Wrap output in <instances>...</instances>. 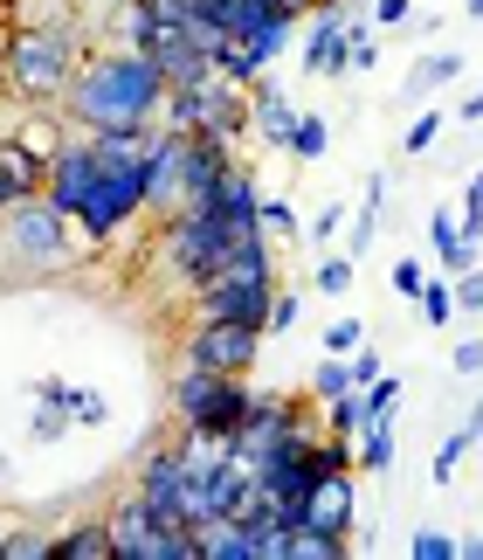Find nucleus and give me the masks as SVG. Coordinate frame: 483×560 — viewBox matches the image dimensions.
I'll return each instance as SVG.
<instances>
[{
    "label": "nucleus",
    "mask_w": 483,
    "mask_h": 560,
    "mask_svg": "<svg viewBox=\"0 0 483 560\" xmlns=\"http://www.w3.org/2000/svg\"><path fill=\"white\" fill-rule=\"evenodd\" d=\"M160 104H166L160 62L131 42H104L76 62L56 112L70 118V132H139V125H160Z\"/></svg>",
    "instance_id": "obj_1"
},
{
    "label": "nucleus",
    "mask_w": 483,
    "mask_h": 560,
    "mask_svg": "<svg viewBox=\"0 0 483 560\" xmlns=\"http://www.w3.org/2000/svg\"><path fill=\"white\" fill-rule=\"evenodd\" d=\"M83 62V35L76 21H35V28H14L8 49H0V77L21 104H62Z\"/></svg>",
    "instance_id": "obj_2"
},
{
    "label": "nucleus",
    "mask_w": 483,
    "mask_h": 560,
    "mask_svg": "<svg viewBox=\"0 0 483 560\" xmlns=\"http://www.w3.org/2000/svg\"><path fill=\"white\" fill-rule=\"evenodd\" d=\"M173 422H187V429H201V436L214 443H228L241 422H249V408H256V387L249 374H214V368H193V360H180V374H173Z\"/></svg>",
    "instance_id": "obj_3"
},
{
    "label": "nucleus",
    "mask_w": 483,
    "mask_h": 560,
    "mask_svg": "<svg viewBox=\"0 0 483 560\" xmlns=\"http://www.w3.org/2000/svg\"><path fill=\"white\" fill-rule=\"evenodd\" d=\"M241 243V235L222 222V214H208L201 201H187V208H173L160 214V270L173 277V284H208L214 270L228 264V249Z\"/></svg>",
    "instance_id": "obj_4"
},
{
    "label": "nucleus",
    "mask_w": 483,
    "mask_h": 560,
    "mask_svg": "<svg viewBox=\"0 0 483 560\" xmlns=\"http://www.w3.org/2000/svg\"><path fill=\"white\" fill-rule=\"evenodd\" d=\"M0 235H8V256L28 270H62L76 256V229L70 214H62L49 194H28V201H14L0 214Z\"/></svg>",
    "instance_id": "obj_5"
},
{
    "label": "nucleus",
    "mask_w": 483,
    "mask_h": 560,
    "mask_svg": "<svg viewBox=\"0 0 483 560\" xmlns=\"http://www.w3.org/2000/svg\"><path fill=\"white\" fill-rule=\"evenodd\" d=\"M104 526H111V560H193V526L160 520L139 491H125L104 512Z\"/></svg>",
    "instance_id": "obj_6"
},
{
    "label": "nucleus",
    "mask_w": 483,
    "mask_h": 560,
    "mask_svg": "<svg viewBox=\"0 0 483 560\" xmlns=\"http://www.w3.org/2000/svg\"><path fill=\"white\" fill-rule=\"evenodd\" d=\"M262 326H241V318H193L187 339H180V360L193 368H214V374H256L262 360Z\"/></svg>",
    "instance_id": "obj_7"
},
{
    "label": "nucleus",
    "mask_w": 483,
    "mask_h": 560,
    "mask_svg": "<svg viewBox=\"0 0 483 560\" xmlns=\"http://www.w3.org/2000/svg\"><path fill=\"white\" fill-rule=\"evenodd\" d=\"M276 298V277H208L193 284V318H241V326H262Z\"/></svg>",
    "instance_id": "obj_8"
},
{
    "label": "nucleus",
    "mask_w": 483,
    "mask_h": 560,
    "mask_svg": "<svg viewBox=\"0 0 483 560\" xmlns=\"http://www.w3.org/2000/svg\"><path fill=\"white\" fill-rule=\"evenodd\" d=\"M297 526L353 540V533H360V470H332V478H318L311 499H304V512H297Z\"/></svg>",
    "instance_id": "obj_9"
},
{
    "label": "nucleus",
    "mask_w": 483,
    "mask_h": 560,
    "mask_svg": "<svg viewBox=\"0 0 483 560\" xmlns=\"http://www.w3.org/2000/svg\"><path fill=\"white\" fill-rule=\"evenodd\" d=\"M201 208L222 214L235 235H256V229H262V180H256V166H249V160H228V174L201 194Z\"/></svg>",
    "instance_id": "obj_10"
},
{
    "label": "nucleus",
    "mask_w": 483,
    "mask_h": 560,
    "mask_svg": "<svg viewBox=\"0 0 483 560\" xmlns=\"http://www.w3.org/2000/svg\"><path fill=\"white\" fill-rule=\"evenodd\" d=\"M304 77H345V8H318L311 28H297Z\"/></svg>",
    "instance_id": "obj_11"
},
{
    "label": "nucleus",
    "mask_w": 483,
    "mask_h": 560,
    "mask_svg": "<svg viewBox=\"0 0 483 560\" xmlns=\"http://www.w3.org/2000/svg\"><path fill=\"white\" fill-rule=\"evenodd\" d=\"M228 160H241V145L214 139V132H187V145H180V208L201 201V194L228 174Z\"/></svg>",
    "instance_id": "obj_12"
},
{
    "label": "nucleus",
    "mask_w": 483,
    "mask_h": 560,
    "mask_svg": "<svg viewBox=\"0 0 483 560\" xmlns=\"http://www.w3.org/2000/svg\"><path fill=\"white\" fill-rule=\"evenodd\" d=\"M42 180H49V160L28 153L14 132L0 139V214H8L14 201H28V194H42Z\"/></svg>",
    "instance_id": "obj_13"
},
{
    "label": "nucleus",
    "mask_w": 483,
    "mask_h": 560,
    "mask_svg": "<svg viewBox=\"0 0 483 560\" xmlns=\"http://www.w3.org/2000/svg\"><path fill=\"white\" fill-rule=\"evenodd\" d=\"M249 125H256V132H262V145H276V153H283V145H291V125H297V104H291V97H283V91H276V83H270V70H262V77L249 83Z\"/></svg>",
    "instance_id": "obj_14"
},
{
    "label": "nucleus",
    "mask_w": 483,
    "mask_h": 560,
    "mask_svg": "<svg viewBox=\"0 0 483 560\" xmlns=\"http://www.w3.org/2000/svg\"><path fill=\"white\" fill-rule=\"evenodd\" d=\"M456 77H463V56L456 49H422L408 62V77H401V104H428L435 91H449Z\"/></svg>",
    "instance_id": "obj_15"
},
{
    "label": "nucleus",
    "mask_w": 483,
    "mask_h": 560,
    "mask_svg": "<svg viewBox=\"0 0 483 560\" xmlns=\"http://www.w3.org/2000/svg\"><path fill=\"white\" fill-rule=\"evenodd\" d=\"M297 28H304L297 14H270V21H256L249 35H235V49L249 56V70L262 77V70H270V62H276L283 49H297Z\"/></svg>",
    "instance_id": "obj_16"
},
{
    "label": "nucleus",
    "mask_w": 483,
    "mask_h": 560,
    "mask_svg": "<svg viewBox=\"0 0 483 560\" xmlns=\"http://www.w3.org/2000/svg\"><path fill=\"white\" fill-rule=\"evenodd\" d=\"M35 401H49V408H62V416H70V422H104V416H111V401H104L97 395V387H76V381H35Z\"/></svg>",
    "instance_id": "obj_17"
},
{
    "label": "nucleus",
    "mask_w": 483,
    "mask_h": 560,
    "mask_svg": "<svg viewBox=\"0 0 483 560\" xmlns=\"http://www.w3.org/2000/svg\"><path fill=\"white\" fill-rule=\"evenodd\" d=\"M49 560H111V526L104 520H76L49 533Z\"/></svg>",
    "instance_id": "obj_18"
},
{
    "label": "nucleus",
    "mask_w": 483,
    "mask_h": 560,
    "mask_svg": "<svg viewBox=\"0 0 483 560\" xmlns=\"http://www.w3.org/2000/svg\"><path fill=\"white\" fill-rule=\"evenodd\" d=\"M193 560H256L241 520H201L193 526Z\"/></svg>",
    "instance_id": "obj_19"
},
{
    "label": "nucleus",
    "mask_w": 483,
    "mask_h": 560,
    "mask_svg": "<svg viewBox=\"0 0 483 560\" xmlns=\"http://www.w3.org/2000/svg\"><path fill=\"white\" fill-rule=\"evenodd\" d=\"M353 464H360V478H387L393 470V416H373L353 436Z\"/></svg>",
    "instance_id": "obj_20"
},
{
    "label": "nucleus",
    "mask_w": 483,
    "mask_h": 560,
    "mask_svg": "<svg viewBox=\"0 0 483 560\" xmlns=\"http://www.w3.org/2000/svg\"><path fill=\"white\" fill-rule=\"evenodd\" d=\"M428 249H435V264H443V277H456V270L476 264V249L456 235V208H435L428 214Z\"/></svg>",
    "instance_id": "obj_21"
},
{
    "label": "nucleus",
    "mask_w": 483,
    "mask_h": 560,
    "mask_svg": "<svg viewBox=\"0 0 483 560\" xmlns=\"http://www.w3.org/2000/svg\"><path fill=\"white\" fill-rule=\"evenodd\" d=\"M345 553H353V540L311 533V526H291V547H283V560H345Z\"/></svg>",
    "instance_id": "obj_22"
},
{
    "label": "nucleus",
    "mask_w": 483,
    "mask_h": 560,
    "mask_svg": "<svg viewBox=\"0 0 483 560\" xmlns=\"http://www.w3.org/2000/svg\"><path fill=\"white\" fill-rule=\"evenodd\" d=\"M325 145H332V125H325L318 112H297V125H291V145H283V153L311 166V160H325Z\"/></svg>",
    "instance_id": "obj_23"
},
{
    "label": "nucleus",
    "mask_w": 483,
    "mask_h": 560,
    "mask_svg": "<svg viewBox=\"0 0 483 560\" xmlns=\"http://www.w3.org/2000/svg\"><path fill=\"white\" fill-rule=\"evenodd\" d=\"M414 305H422V326H456V291L443 270H428V284L414 291Z\"/></svg>",
    "instance_id": "obj_24"
},
{
    "label": "nucleus",
    "mask_w": 483,
    "mask_h": 560,
    "mask_svg": "<svg viewBox=\"0 0 483 560\" xmlns=\"http://www.w3.org/2000/svg\"><path fill=\"white\" fill-rule=\"evenodd\" d=\"M373 416H366V395L360 387H345V395H332L325 401V429H332V436H360Z\"/></svg>",
    "instance_id": "obj_25"
},
{
    "label": "nucleus",
    "mask_w": 483,
    "mask_h": 560,
    "mask_svg": "<svg viewBox=\"0 0 483 560\" xmlns=\"http://www.w3.org/2000/svg\"><path fill=\"white\" fill-rule=\"evenodd\" d=\"M373 62H380V42H373V21L345 14V77H353V70H373Z\"/></svg>",
    "instance_id": "obj_26"
},
{
    "label": "nucleus",
    "mask_w": 483,
    "mask_h": 560,
    "mask_svg": "<svg viewBox=\"0 0 483 560\" xmlns=\"http://www.w3.org/2000/svg\"><path fill=\"white\" fill-rule=\"evenodd\" d=\"M345 387H353V368H345L339 353H325L318 368H311V387H304V395H311V401L325 408V401H332V395H345Z\"/></svg>",
    "instance_id": "obj_27"
},
{
    "label": "nucleus",
    "mask_w": 483,
    "mask_h": 560,
    "mask_svg": "<svg viewBox=\"0 0 483 560\" xmlns=\"http://www.w3.org/2000/svg\"><path fill=\"white\" fill-rule=\"evenodd\" d=\"M0 560H49V533L42 526H0Z\"/></svg>",
    "instance_id": "obj_28"
},
{
    "label": "nucleus",
    "mask_w": 483,
    "mask_h": 560,
    "mask_svg": "<svg viewBox=\"0 0 483 560\" xmlns=\"http://www.w3.org/2000/svg\"><path fill=\"white\" fill-rule=\"evenodd\" d=\"M470 450H476V436H470L463 422H456L449 436H443V450H435V485H456V470H463V457H470Z\"/></svg>",
    "instance_id": "obj_29"
},
{
    "label": "nucleus",
    "mask_w": 483,
    "mask_h": 560,
    "mask_svg": "<svg viewBox=\"0 0 483 560\" xmlns=\"http://www.w3.org/2000/svg\"><path fill=\"white\" fill-rule=\"evenodd\" d=\"M353 277H360V264H353V256H325L311 284H318L325 298H345V291H353Z\"/></svg>",
    "instance_id": "obj_30"
},
{
    "label": "nucleus",
    "mask_w": 483,
    "mask_h": 560,
    "mask_svg": "<svg viewBox=\"0 0 483 560\" xmlns=\"http://www.w3.org/2000/svg\"><path fill=\"white\" fill-rule=\"evenodd\" d=\"M408 553H414V560H456V533H443V526H414Z\"/></svg>",
    "instance_id": "obj_31"
},
{
    "label": "nucleus",
    "mask_w": 483,
    "mask_h": 560,
    "mask_svg": "<svg viewBox=\"0 0 483 560\" xmlns=\"http://www.w3.org/2000/svg\"><path fill=\"white\" fill-rule=\"evenodd\" d=\"M435 139H443V112H422V118H414L408 132H401V153H408V160H422Z\"/></svg>",
    "instance_id": "obj_32"
},
{
    "label": "nucleus",
    "mask_w": 483,
    "mask_h": 560,
    "mask_svg": "<svg viewBox=\"0 0 483 560\" xmlns=\"http://www.w3.org/2000/svg\"><path fill=\"white\" fill-rule=\"evenodd\" d=\"M373 235H380V214H366V208H353V214H345V256H353V264H360V256L373 249Z\"/></svg>",
    "instance_id": "obj_33"
},
{
    "label": "nucleus",
    "mask_w": 483,
    "mask_h": 560,
    "mask_svg": "<svg viewBox=\"0 0 483 560\" xmlns=\"http://www.w3.org/2000/svg\"><path fill=\"white\" fill-rule=\"evenodd\" d=\"M449 291H456V312L483 318V270H476V264H470V270H456V277H449Z\"/></svg>",
    "instance_id": "obj_34"
},
{
    "label": "nucleus",
    "mask_w": 483,
    "mask_h": 560,
    "mask_svg": "<svg viewBox=\"0 0 483 560\" xmlns=\"http://www.w3.org/2000/svg\"><path fill=\"white\" fill-rule=\"evenodd\" d=\"M360 339H366V318H353V312H345V318H332V326H325V353H353L360 347Z\"/></svg>",
    "instance_id": "obj_35"
},
{
    "label": "nucleus",
    "mask_w": 483,
    "mask_h": 560,
    "mask_svg": "<svg viewBox=\"0 0 483 560\" xmlns=\"http://www.w3.org/2000/svg\"><path fill=\"white\" fill-rule=\"evenodd\" d=\"M262 235H297V208L283 194H262Z\"/></svg>",
    "instance_id": "obj_36"
},
{
    "label": "nucleus",
    "mask_w": 483,
    "mask_h": 560,
    "mask_svg": "<svg viewBox=\"0 0 483 560\" xmlns=\"http://www.w3.org/2000/svg\"><path fill=\"white\" fill-rule=\"evenodd\" d=\"M297 318H304V305H297V291H283V284H276V298H270V318H262V332H291Z\"/></svg>",
    "instance_id": "obj_37"
},
{
    "label": "nucleus",
    "mask_w": 483,
    "mask_h": 560,
    "mask_svg": "<svg viewBox=\"0 0 483 560\" xmlns=\"http://www.w3.org/2000/svg\"><path fill=\"white\" fill-rule=\"evenodd\" d=\"M449 368L463 374V381H476V374H483V332H470V339H456V347H449Z\"/></svg>",
    "instance_id": "obj_38"
},
{
    "label": "nucleus",
    "mask_w": 483,
    "mask_h": 560,
    "mask_svg": "<svg viewBox=\"0 0 483 560\" xmlns=\"http://www.w3.org/2000/svg\"><path fill=\"white\" fill-rule=\"evenodd\" d=\"M387 284H393V291H401V298H408V305H414V291H422V284H428V270H422V256H401V264H393V270H387Z\"/></svg>",
    "instance_id": "obj_39"
},
{
    "label": "nucleus",
    "mask_w": 483,
    "mask_h": 560,
    "mask_svg": "<svg viewBox=\"0 0 483 560\" xmlns=\"http://www.w3.org/2000/svg\"><path fill=\"white\" fill-rule=\"evenodd\" d=\"M345 368H353V387H366L373 374H380V368H387V360H380V347H373V339H360V347H353V353H345Z\"/></svg>",
    "instance_id": "obj_40"
},
{
    "label": "nucleus",
    "mask_w": 483,
    "mask_h": 560,
    "mask_svg": "<svg viewBox=\"0 0 483 560\" xmlns=\"http://www.w3.org/2000/svg\"><path fill=\"white\" fill-rule=\"evenodd\" d=\"M414 21V0H373V28H401Z\"/></svg>",
    "instance_id": "obj_41"
},
{
    "label": "nucleus",
    "mask_w": 483,
    "mask_h": 560,
    "mask_svg": "<svg viewBox=\"0 0 483 560\" xmlns=\"http://www.w3.org/2000/svg\"><path fill=\"white\" fill-rule=\"evenodd\" d=\"M28 436H35V443H56V436H62V408L42 401V408H35V422H28Z\"/></svg>",
    "instance_id": "obj_42"
},
{
    "label": "nucleus",
    "mask_w": 483,
    "mask_h": 560,
    "mask_svg": "<svg viewBox=\"0 0 483 560\" xmlns=\"http://www.w3.org/2000/svg\"><path fill=\"white\" fill-rule=\"evenodd\" d=\"M345 214H353V208H318L311 214V235H318V243H332V235L345 229Z\"/></svg>",
    "instance_id": "obj_43"
},
{
    "label": "nucleus",
    "mask_w": 483,
    "mask_h": 560,
    "mask_svg": "<svg viewBox=\"0 0 483 560\" xmlns=\"http://www.w3.org/2000/svg\"><path fill=\"white\" fill-rule=\"evenodd\" d=\"M456 118H463V125H483V77H476V91L456 104Z\"/></svg>",
    "instance_id": "obj_44"
},
{
    "label": "nucleus",
    "mask_w": 483,
    "mask_h": 560,
    "mask_svg": "<svg viewBox=\"0 0 483 560\" xmlns=\"http://www.w3.org/2000/svg\"><path fill=\"white\" fill-rule=\"evenodd\" d=\"M456 560H483V533H456Z\"/></svg>",
    "instance_id": "obj_45"
},
{
    "label": "nucleus",
    "mask_w": 483,
    "mask_h": 560,
    "mask_svg": "<svg viewBox=\"0 0 483 560\" xmlns=\"http://www.w3.org/2000/svg\"><path fill=\"white\" fill-rule=\"evenodd\" d=\"M463 214H483V174H470V187H463Z\"/></svg>",
    "instance_id": "obj_46"
},
{
    "label": "nucleus",
    "mask_w": 483,
    "mask_h": 560,
    "mask_svg": "<svg viewBox=\"0 0 483 560\" xmlns=\"http://www.w3.org/2000/svg\"><path fill=\"white\" fill-rule=\"evenodd\" d=\"M463 429H470V436H476V443H483V395H476V401H470V416H463Z\"/></svg>",
    "instance_id": "obj_47"
},
{
    "label": "nucleus",
    "mask_w": 483,
    "mask_h": 560,
    "mask_svg": "<svg viewBox=\"0 0 483 560\" xmlns=\"http://www.w3.org/2000/svg\"><path fill=\"white\" fill-rule=\"evenodd\" d=\"M463 14H470V21H483V0H463Z\"/></svg>",
    "instance_id": "obj_48"
},
{
    "label": "nucleus",
    "mask_w": 483,
    "mask_h": 560,
    "mask_svg": "<svg viewBox=\"0 0 483 560\" xmlns=\"http://www.w3.org/2000/svg\"><path fill=\"white\" fill-rule=\"evenodd\" d=\"M0 478H8V470H0Z\"/></svg>",
    "instance_id": "obj_49"
},
{
    "label": "nucleus",
    "mask_w": 483,
    "mask_h": 560,
    "mask_svg": "<svg viewBox=\"0 0 483 560\" xmlns=\"http://www.w3.org/2000/svg\"><path fill=\"white\" fill-rule=\"evenodd\" d=\"M0 83H8V77H0Z\"/></svg>",
    "instance_id": "obj_50"
},
{
    "label": "nucleus",
    "mask_w": 483,
    "mask_h": 560,
    "mask_svg": "<svg viewBox=\"0 0 483 560\" xmlns=\"http://www.w3.org/2000/svg\"><path fill=\"white\" fill-rule=\"evenodd\" d=\"M476 381H483V374H476Z\"/></svg>",
    "instance_id": "obj_51"
}]
</instances>
